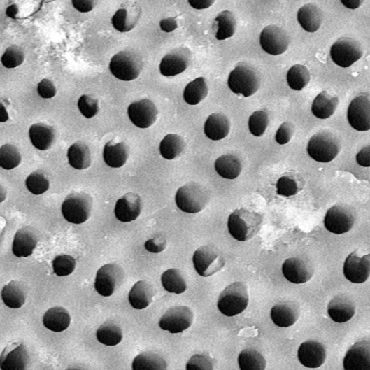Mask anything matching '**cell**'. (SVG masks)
<instances>
[{"mask_svg":"<svg viewBox=\"0 0 370 370\" xmlns=\"http://www.w3.org/2000/svg\"><path fill=\"white\" fill-rule=\"evenodd\" d=\"M262 225V215L246 208L235 210L228 219L229 232L239 242L250 241L259 232Z\"/></svg>","mask_w":370,"mask_h":370,"instance_id":"1","label":"cell"},{"mask_svg":"<svg viewBox=\"0 0 370 370\" xmlns=\"http://www.w3.org/2000/svg\"><path fill=\"white\" fill-rule=\"evenodd\" d=\"M249 294L247 286L242 282H234L220 294L218 309L227 317L241 314L248 308Z\"/></svg>","mask_w":370,"mask_h":370,"instance_id":"2","label":"cell"},{"mask_svg":"<svg viewBox=\"0 0 370 370\" xmlns=\"http://www.w3.org/2000/svg\"><path fill=\"white\" fill-rule=\"evenodd\" d=\"M210 201L209 191L197 183H190L181 187L177 192L176 202L183 212L197 213L202 211Z\"/></svg>","mask_w":370,"mask_h":370,"instance_id":"3","label":"cell"},{"mask_svg":"<svg viewBox=\"0 0 370 370\" xmlns=\"http://www.w3.org/2000/svg\"><path fill=\"white\" fill-rule=\"evenodd\" d=\"M228 85L234 94L249 97L259 90L260 77L251 65L247 63H239L229 76Z\"/></svg>","mask_w":370,"mask_h":370,"instance_id":"4","label":"cell"},{"mask_svg":"<svg viewBox=\"0 0 370 370\" xmlns=\"http://www.w3.org/2000/svg\"><path fill=\"white\" fill-rule=\"evenodd\" d=\"M93 206L92 196L84 192L70 194L64 201L62 213L69 222L80 225L90 219Z\"/></svg>","mask_w":370,"mask_h":370,"instance_id":"5","label":"cell"},{"mask_svg":"<svg viewBox=\"0 0 370 370\" xmlns=\"http://www.w3.org/2000/svg\"><path fill=\"white\" fill-rule=\"evenodd\" d=\"M143 68V61L134 50H124L115 55L110 63V70L117 78L131 81L138 78Z\"/></svg>","mask_w":370,"mask_h":370,"instance_id":"6","label":"cell"},{"mask_svg":"<svg viewBox=\"0 0 370 370\" xmlns=\"http://www.w3.org/2000/svg\"><path fill=\"white\" fill-rule=\"evenodd\" d=\"M196 271L204 277H208L221 271L226 263L220 249L213 246H204L196 250L192 257Z\"/></svg>","mask_w":370,"mask_h":370,"instance_id":"7","label":"cell"},{"mask_svg":"<svg viewBox=\"0 0 370 370\" xmlns=\"http://www.w3.org/2000/svg\"><path fill=\"white\" fill-rule=\"evenodd\" d=\"M340 144L337 138L332 133L323 131L315 134L308 145L309 156L316 162L329 163L338 156Z\"/></svg>","mask_w":370,"mask_h":370,"instance_id":"8","label":"cell"},{"mask_svg":"<svg viewBox=\"0 0 370 370\" xmlns=\"http://www.w3.org/2000/svg\"><path fill=\"white\" fill-rule=\"evenodd\" d=\"M363 51L360 43L355 38L343 37L338 39L331 49V56L335 64L341 68H350L361 59Z\"/></svg>","mask_w":370,"mask_h":370,"instance_id":"9","label":"cell"},{"mask_svg":"<svg viewBox=\"0 0 370 370\" xmlns=\"http://www.w3.org/2000/svg\"><path fill=\"white\" fill-rule=\"evenodd\" d=\"M355 222V212L347 205H337L331 208L325 216L326 229L336 234L350 232Z\"/></svg>","mask_w":370,"mask_h":370,"instance_id":"10","label":"cell"},{"mask_svg":"<svg viewBox=\"0 0 370 370\" xmlns=\"http://www.w3.org/2000/svg\"><path fill=\"white\" fill-rule=\"evenodd\" d=\"M124 278L122 269L116 264H106L97 273L95 289L103 297H111Z\"/></svg>","mask_w":370,"mask_h":370,"instance_id":"11","label":"cell"},{"mask_svg":"<svg viewBox=\"0 0 370 370\" xmlns=\"http://www.w3.org/2000/svg\"><path fill=\"white\" fill-rule=\"evenodd\" d=\"M193 321V313L187 306H176L169 309L161 318L160 328L171 334H180L188 329Z\"/></svg>","mask_w":370,"mask_h":370,"instance_id":"12","label":"cell"},{"mask_svg":"<svg viewBox=\"0 0 370 370\" xmlns=\"http://www.w3.org/2000/svg\"><path fill=\"white\" fill-rule=\"evenodd\" d=\"M348 121L357 131L370 129V96L362 94L355 98L348 108Z\"/></svg>","mask_w":370,"mask_h":370,"instance_id":"13","label":"cell"},{"mask_svg":"<svg viewBox=\"0 0 370 370\" xmlns=\"http://www.w3.org/2000/svg\"><path fill=\"white\" fill-rule=\"evenodd\" d=\"M259 42L266 52L271 55H279L287 50L290 38L284 29L277 26H269L261 32Z\"/></svg>","mask_w":370,"mask_h":370,"instance_id":"14","label":"cell"},{"mask_svg":"<svg viewBox=\"0 0 370 370\" xmlns=\"http://www.w3.org/2000/svg\"><path fill=\"white\" fill-rule=\"evenodd\" d=\"M343 274L354 284H362L370 276V255L360 256L357 251L346 259Z\"/></svg>","mask_w":370,"mask_h":370,"instance_id":"15","label":"cell"},{"mask_svg":"<svg viewBox=\"0 0 370 370\" xmlns=\"http://www.w3.org/2000/svg\"><path fill=\"white\" fill-rule=\"evenodd\" d=\"M130 120L138 127L145 129L157 120L158 110L153 101L143 99L130 104L127 110Z\"/></svg>","mask_w":370,"mask_h":370,"instance_id":"16","label":"cell"},{"mask_svg":"<svg viewBox=\"0 0 370 370\" xmlns=\"http://www.w3.org/2000/svg\"><path fill=\"white\" fill-rule=\"evenodd\" d=\"M282 273L293 284H304L313 276V268L310 261L304 257H291L282 266Z\"/></svg>","mask_w":370,"mask_h":370,"instance_id":"17","label":"cell"},{"mask_svg":"<svg viewBox=\"0 0 370 370\" xmlns=\"http://www.w3.org/2000/svg\"><path fill=\"white\" fill-rule=\"evenodd\" d=\"M28 363V351L23 343L9 344L0 357V367L2 370H27Z\"/></svg>","mask_w":370,"mask_h":370,"instance_id":"18","label":"cell"},{"mask_svg":"<svg viewBox=\"0 0 370 370\" xmlns=\"http://www.w3.org/2000/svg\"><path fill=\"white\" fill-rule=\"evenodd\" d=\"M344 370H370V339L355 343L343 359Z\"/></svg>","mask_w":370,"mask_h":370,"instance_id":"19","label":"cell"},{"mask_svg":"<svg viewBox=\"0 0 370 370\" xmlns=\"http://www.w3.org/2000/svg\"><path fill=\"white\" fill-rule=\"evenodd\" d=\"M191 59V54L186 48H178L166 55L162 60L159 69L164 76H176L183 73Z\"/></svg>","mask_w":370,"mask_h":370,"instance_id":"20","label":"cell"},{"mask_svg":"<svg viewBox=\"0 0 370 370\" xmlns=\"http://www.w3.org/2000/svg\"><path fill=\"white\" fill-rule=\"evenodd\" d=\"M141 211V200L136 193H127L120 198L115 206L117 219L124 223L131 222L138 219Z\"/></svg>","mask_w":370,"mask_h":370,"instance_id":"21","label":"cell"},{"mask_svg":"<svg viewBox=\"0 0 370 370\" xmlns=\"http://www.w3.org/2000/svg\"><path fill=\"white\" fill-rule=\"evenodd\" d=\"M300 315L299 304L294 301H282L271 309V319L280 328H288L293 325Z\"/></svg>","mask_w":370,"mask_h":370,"instance_id":"22","label":"cell"},{"mask_svg":"<svg viewBox=\"0 0 370 370\" xmlns=\"http://www.w3.org/2000/svg\"><path fill=\"white\" fill-rule=\"evenodd\" d=\"M324 346L315 341H308L301 344L298 350L300 363L308 368H318L325 360Z\"/></svg>","mask_w":370,"mask_h":370,"instance_id":"23","label":"cell"},{"mask_svg":"<svg viewBox=\"0 0 370 370\" xmlns=\"http://www.w3.org/2000/svg\"><path fill=\"white\" fill-rule=\"evenodd\" d=\"M38 237L35 230L29 227L19 229L14 237L13 252L17 257H28L36 248Z\"/></svg>","mask_w":370,"mask_h":370,"instance_id":"24","label":"cell"},{"mask_svg":"<svg viewBox=\"0 0 370 370\" xmlns=\"http://www.w3.org/2000/svg\"><path fill=\"white\" fill-rule=\"evenodd\" d=\"M328 313L334 322H346L350 320L355 314V304L346 294H339L329 302Z\"/></svg>","mask_w":370,"mask_h":370,"instance_id":"25","label":"cell"},{"mask_svg":"<svg viewBox=\"0 0 370 370\" xmlns=\"http://www.w3.org/2000/svg\"><path fill=\"white\" fill-rule=\"evenodd\" d=\"M155 295V290L153 285L145 280H141L130 290L129 301L134 309L143 310L150 306Z\"/></svg>","mask_w":370,"mask_h":370,"instance_id":"26","label":"cell"},{"mask_svg":"<svg viewBox=\"0 0 370 370\" xmlns=\"http://www.w3.org/2000/svg\"><path fill=\"white\" fill-rule=\"evenodd\" d=\"M230 131V122L220 113L211 115L205 122V135L212 141H220L225 138Z\"/></svg>","mask_w":370,"mask_h":370,"instance_id":"27","label":"cell"},{"mask_svg":"<svg viewBox=\"0 0 370 370\" xmlns=\"http://www.w3.org/2000/svg\"><path fill=\"white\" fill-rule=\"evenodd\" d=\"M29 138L36 148L40 150H47L55 142V131L51 126L45 124H35L30 127Z\"/></svg>","mask_w":370,"mask_h":370,"instance_id":"28","label":"cell"},{"mask_svg":"<svg viewBox=\"0 0 370 370\" xmlns=\"http://www.w3.org/2000/svg\"><path fill=\"white\" fill-rule=\"evenodd\" d=\"M129 156L128 146L124 143L108 142L104 148V162L111 167L120 168L126 163Z\"/></svg>","mask_w":370,"mask_h":370,"instance_id":"29","label":"cell"},{"mask_svg":"<svg viewBox=\"0 0 370 370\" xmlns=\"http://www.w3.org/2000/svg\"><path fill=\"white\" fill-rule=\"evenodd\" d=\"M299 24L310 33L316 32L320 27L322 21V13L315 4H307L301 7L297 13Z\"/></svg>","mask_w":370,"mask_h":370,"instance_id":"30","label":"cell"},{"mask_svg":"<svg viewBox=\"0 0 370 370\" xmlns=\"http://www.w3.org/2000/svg\"><path fill=\"white\" fill-rule=\"evenodd\" d=\"M27 297V290L24 284L17 280H12L4 287L2 291V299L10 308L18 309L24 306Z\"/></svg>","mask_w":370,"mask_h":370,"instance_id":"31","label":"cell"},{"mask_svg":"<svg viewBox=\"0 0 370 370\" xmlns=\"http://www.w3.org/2000/svg\"><path fill=\"white\" fill-rule=\"evenodd\" d=\"M71 322L69 312L62 308H53L45 314L43 323L45 327L56 333L67 330Z\"/></svg>","mask_w":370,"mask_h":370,"instance_id":"32","label":"cell"},{"mask_svg":"<svg viewBox=\"0 0 370 370\" xmlns=\"http://www.w3.org/2000/svg\"><path fill=\"white\" fill-rule=\"evenodd\" d=\"M338 105L337 97L322 92L315 99L312 105V113L319 119H327L334 114Z\"/></svg>","mask_w":370,"mask_h":370,"instance_id":"33","label":"cell"},{"mask_svg":"<svg viewBox=\"0 0 370 370\" xmlns=\"http://www.w3.org/2000/svg\"><path fill=\"white\" fill-rule=\"evenodd\" d=\"M215 169L219 175L227 180H234L241 175L242 164L233 155H224L215 162Z\"/></svg>","mask_w":370,"mask_h":370,"instance_id":"34","label":"cell"},{"mask_svg":"<svg viewBox=\"0 0 370 370\" xmlns=\"http://www.w3.org/2000/svg\"><path fill=\"white\" fill-rule=\"evenodd\" d=\"M68 159L70 165L76 169L89 168L92 163L90 149L83 143H76L69 149Z\"/></svg>","mask_w":370,"mask_h":370,"instance_id":"35","label":"cell"},{"mask_svg":"<svg viewBox=\"0 0 370 370\" xmlns=\"http://www.w3.org/2000/svg\"><path fill=\"white\" fill-rule=\"evenodd\" d=\"M215 38L218 40H225L232 37L236 31V21L234 14L230 11H223L215 18Z\"/></svg>","mask_w":370,"mask_h":370,"instance_id":"36","label":"cell"},{"mask_svg":"<svg viewBox=\"0 0 370 370\" xmlns=\"http://www.w3.org/2000/svg\"><path fill=\"white\" fill-rule=\"evenodd\" d=\"M185 148L184 139L176 134L166 136L160 143V153L163 158L172 160L179 157Z\"/></svg>","mask_w":370,"mask_h":370,"instance_id":"37","label":"cell"},{"mask_svg":"<svg viewBox=\"0 0 370 370\" xmlns=\"http://www.w3.org/2000/svg\"><path fill=\"white\" fill-rule=\"evenodd\" d=\"M132 368L133 370H167V364L159 355L146 352L134 359Z\"/></svg>","mask_w":370,"mask_h":370,"instance_id":"38","label":"cell"},{"mask_svg":"<svg viewBox=\"0 0 370 370\" xmlns=\"http://www.w3.org/2000/svg\"><path fill=\"white\" fill-rule=\"evenodd\" d=\"M162 286L169 293L180 294L187 290V284L182 272L178 269H171L162 276Z\"/></svg>","mask_w":370,"mask_h":370,"instance_id":"39","label":"cell"},{"mask_svg":"<svg viewBox=\"0 0 370 370\" xmlns=\"http://www.w3.org/2000/svg\"><path fill=\"white\" fill-rule=\"evenodd\" d=\"M208 93V85L204 78H199L190 82L184 92V99L190 105H197L204 100Z\"/></svg>","mask_w":370,"mask_h":370,"instance_id":"40","label":"cell"},{"mask_svg":"<svg viewBox=\"0 0 370 370\" xmlns=\"http://www.w3.org/2000/svg\"><path fill=\"white\" fill-rule=\"evenodd\" d=\"M129 11L126 8L118 10L113 17V25L114 28L122 33L133 30L139 19L138 10L136 9Z\"/></svg>","mask_w":370,"mask_h":370,"instance_id":"41","label":"cell"},{"mask_svg":"<svg viewBox=\"0 0 370 370\" xmlns=\"http://www.w3.org/2000/svg\"><path fill=\"white\" fill-rule=\"evenodd\" d=\"M304 186L302 178L296 175L294 173H288L287 175L282 176L277 182V193L279 195L293 196L301 190Z\"/></svg>","mask_w":370,"mask_h":370,"instance_id":"42","label":"cell"},{"mask_svg":"<svg viewBox=\"0 0 370 370\" xmlns=\"http://www.w3.org/2000/svg\"><path fill=\"white\" fill-rule=\"evenodd\" d=\"M97 340L108 346L119 344L122 340V332L118 325L113 322L104 323L97 332Z\"/></svg>","mask_w":370,"mask_h":370,"instance_id":"43","label":"cell"},{"mask_svg":"<svg viewBox=\"0 0 370 370\" xmlns=\"http://www.w3.org/2000/svg\"><path fill=\"white\" fill-rule=\"evenodd\" d=\"M241 370H265L266 362L264 357L254 350H246L239 355Z\"/></svg>","mask_w":370,"mask_h":370,"instance_id":"44","label":"cell"},{"mask_svg":"<svg viewBox=\"0 0 370 370\" xmlns=\"http://www.w3.org/2000/svg\"><path fill=\"white\" fill-rule=\"evenodd\" d=\"M287 80L292 90L301 91L309 83L311 73L304 65L296 64L288 71Z\"/></svg>","mask_w":370,"mask_h":370,"instance_id":"45","label":"cell"},{"mask_svg":"<svg viewBox=\"0 0 370 370\" xmlns=\"http://www.w3.org/2000/svg\"><path fill=\"white\" fill-rule=\"evenodd\" d=\"M21 155L17 147L6 144L0 148V166L6 170H11L19 166Z\"/></svg>","mask_w":370,"mask_h":370,"instance_id":"46","label":"cell"},{"mask_svg":"<svg viewBox=\"0 0 370 370\" xmlns=\"http://www.w3.org/2000/svg\"><path fill=\"white\" fill-rule=\"evenodd\" d=\"M28 190L34 194H41L50 188V181L46 173L42 170H37L28 177L26 182Z\"/></svg>","mask_w":370,"mask_h":370,"instance_id":"47","label":"cell"},{"mask_svg":"<svg viewBox=\"0 0 370 370\" xmlns=\"http://www.w3.org/2000/svg\"><path fill=\"white\" fill-rule=\"evenodd\" d=\"M269 125V115L266 111L255 112L249 120L250 133L256 136H263Z\"/></svg>","mask_w":370,"mask_h":370,"instance_id":"48","label":"cell"},{"mask_svg":"<svg viewBox=\"0 0 370 370\" xmlns=\"http://www.w3.org/2000/svg\"><path fill=\"white\" fill-rule=\"evenodd\" d=\"M55 273L58 276H67L75 270L76 262L75 259L70 255H59L53 260Z\"/></svg>","mask_w":370,"mask_h":370,"instance_id":"49","label":"cell"},{"mask_svg":"<svg viewBox=\"0 0 370 370\" xmlns=\"http://www.w3.org/2000/svg\"><path fill=\"white\" fill-rule=\"evenodd\" d=\"M24 52L17 46H11L6 50L2 57V63L7 69H15L24 62Z\"/></svg>","mask_w":370,"mask_h":370,"instance_id":"50","label":"cell"},{"mask_svg":"<svg viewBox=\"0 0 370 370\" xmlns=\"http://www.w3.org/2000/svg\"><path fill=\"white\" fill-rule=\"evenodd\" d=\"M78 106L81 114L87 119L94 118L99 112L98 101L90 96H82Z\"/></svg>","mask_w":370,"mask_h":370,"instance_id":"51","label":"cell"},{"mask_svg":"<svg viewBox=\"0 0 370 370\" xmlns=\"http://www.w3.org/2000/svg\"><path fill=\"white\" fill-rule=\"evenodd\" d=\"M186 370H213V360L206 354L194 355L187 362Z\"/></svg>","mask_w":370,"mask_h":370,"instance_id":"52","label":"cell"},{"mask_svg":"<svg viewBox=\"0 0 370 370\" xmlns=\"http://www.w3.org/2000/svg\"><path fill=\"white\" fill-rule=\"evenodd\" d=\"M294 132V124L287 122L283 123L278 129L276 141L280 145H285L291 141Z\"/></svg>","mask_w":370,"mask_h":370,"instance_id":"53","label":"cell"},{"mask_svg":"<svg viewBox=\"0 0 370 370\" xmlns=\"http://www.w3.org/2000/svg\"><path fill=\"white\" fill-rule=\"evenodd\" d=\"M166 239L164 236L158 234L153 239H148L145 243V248L152 253H159L166 248Z\"/></svg>","mask_w":370,"mask_h":370,"instance_id":"54","label":"cell"},{"mask_svg":"<svg viewBox=\"0 0 370 370\" xmlns=\"http://www.w3.org/2000/svg\"><path fill=\"white\" fill-rule=\"evenodd\" d=\"M38 95L43 99H52L55 97L57 90L54 83L49 79H43L38 84Z\"/></svg>","mask_w":370,"mask_h":370,"instance_id":"55","label":"cell"},{"mask_svg":"<svg viewBox=\"0 0 370 370\" xmlns=\"http://www.w3.org/2000/svg\"><path fill=\"white\" fill-rule=\"evenodd\" d=\"M73 7L80 13H88L93 10L96 4L92 0H73Z\"/></svg>","mask_w":370,"mask_h":370,"instance_id":"56","label":"cell"},{"mask_svg":"<svg viewBox=\"0 0 370 370\" xmlns=\"http://www.w3.org/2000/svg\"><path fill=\"white\" fill-rule=\"evenodd\" d=\"M357 162L364 167H370V145L364 147L357 154Z\"/></svg>","mask_w":370,"mask_h":370,"instance_id":"57","label":"cell"},{"mask_svg":"<svg viewBox=\"0 0 370 370\" xmlns=\"http://www.w3.org/2000/svg\"><path fill=\"white\" fill-rule=\"evenodd\" d=\"M160 27L161 29L166 33L172 32L178 29L177 20L175 17L163 19L160 22Z\"/></svg>","mask_w":370,"mask_h":370,"instance_id":"58","label":"cell"},{"mask_svg":"<svg viewBox=\"0 0 370 370\" xmlns=\"http://www.w3.org/2000/svg\"><path fill=\"white\" fill-rule=\"evenodd\" d=\"M188 3L194 9L202 10L210 8L213 3V0H189Z\"/></svg>","mask_w":370,"mask_h":370,"instance_id":"59","label":"cell"},{"mask_svg":"<svg viewBox=\"0 0 370 370\" xmlns=\"http://www.w3.org/2000/svg\"><path fill=\"white\" fill-rule=\"evenodd\" d=\"M341 3L347 8L357 9L363 2L360 0H341Z\"/></svg>","mask_w":370,"mask_h":370,"instance_id":"60","label":"cell"},{"mask_svg":"<svg viewBox=\"0 0 370 370\" xmlns=\"http://www.w3.org/2000/svg\"><path fill=\"white\" fill-rule=\"evenodd\" d=\"M18 13V8L16 5H12L8 8L6 10V15L13 19L17 18V15Z\"/></svg>","mask_w":370,"mask_h":370,"instance_id":"61","label":"cell"},{"mask_svg":"<svg viewBox=\"0 0 370 370\" xmlns=\"http://www.w3.org/2000/svg\"><path fill=\"white\" fill-rule=\"evenodd\" d=\"M0 106H1V111H0V120H1V122H5L8 120V114L3 104L1 103Z\"/></svg>","mask_w":370,"mask_h":370,"instance_id":"62","label":"cell"},{"mask_svg":"<svg viewBox=\"0 0 370 370\" xmlns=\"http://www.w3.org/2000/svg\"><path fill=\"white\" fill-rule=\"evenodd\" d=\"M66 370H87V369L81 367L74 366V367H71L68 368Z\"/></svg>","mask_w":370,"mask_h":370,"instance_id":"63","label":"cell"}]
</instances>
